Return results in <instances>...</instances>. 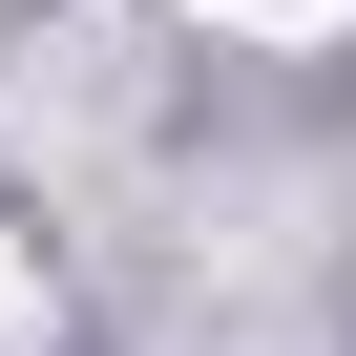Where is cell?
<instances>
[{"instance_id": "2", "label": "cell", "mask_w": 356, "mask_h": 356, "mask_svg": "<svg viewBox=\"0 0 356 356\" xmlns=\"http://www.w3.org/2000/svg\"><path fill=\"white\" fill-rule=\"evenodd\" d=\"M0 335H42V273H22V252H0Z\"/></svg>"}, {"instance_id": "1", "label": "cell", "mask_w": 356, "mask_h": 356, "mask_svg": "<svg viewBox=\"0 0 356 356\" xmlns=\"http://www.w3.org/2000/svg\"><path fill=\"white\" fill-rule=\"evenodd\" d=\"M189 22H231V42H356V0H189Z\"/></svg>"}]
</instances>
